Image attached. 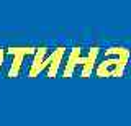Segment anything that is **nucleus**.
Instances as JSON below:
<instances>
[{"instance_id": "obj_3", "label": "nucleus", "mask_w": 131, "mask_h": 126, "mask_svg": "<svg viewBox=\"0 0 131 126\" xmlns=\"http://www.w3.org/2000/svg\"><path fill=\"white\" fill-rule=\"evenodd\" d=\"M51 48L46 46V44H41V46L36 48V52L33 56V61L30 62V67H28V77L33 79V77H38L43 71H46L49 62H51Z\"/></svg>"}, {"instance_id": "obj_5", "label": "nucleus", "mask_w": 131, "mask_h": 126, "mask_svg": "<svg viewBox=\"0 0 131 126\" xmlns=\"http://www.w3.org/2000/svg\"><path fill=\"white\" fill-rule=\"evenodd\" d=\"M82 54H84V48H82L80 44H75V46L67 52V59H66V62L62 64V77L64 79H69V77L74 75L75 69L79 67Z\"/></svg>"}, {"instance_id": "obj_7", "label": "nucleus", "mask_w": 131, "mask_h": 126, "mask_svg": "<svg viewBox=\"0 0 131 126\" xmlns=\"http://www.w3.org/2000/svg\"><path fill=\"white\" fill-rule=\"evenodd\" d=\"M5 58H7V49L0 46V69H2V66H3V61H5Z\"/></svg>"}, {"instance_id": "obj_6", "label": "nucleus", "mask_w": 131, "mask_h": 126, "mask_svg": "<svg viewBox=\"0 0 131 126\" xmlns=\"http://www.w3.org/2000/svg\"><path fill=\"white\" fill-rule=\"evenodd\" d=\"M64 56H66V46H56L54 49L51 51V62L46 69V77L52 79V77L57 75L61 66H62V61H64Z\"/></svg>"}, {"instance_id": "obj_2", "label": "nucleus", "mask_w": 131, "mask_h": 126, "mask_svg": "<svg viewBox=\"0 0 131 126\" xmlns=\"http://www.w3.org/2000/svg\"><path fill=\"white\" fill-rule=\"evenodd\" d=\"M36 48L33 44H16V46H8L7 48V58H10V66L7 71V77L13 79L18 77L23 69V61L26 56H35Z\"/></svg>"}, {"instance_id": "obj_4", "label": "nucleus", "mask_w": 131, "mask_h": 126, "mask_svg": "<svg viewBox=\"0 0 131 126\" xmlns=\"http://www.w3.org/2000/svg\"><path fill=\"white\" fill-rule=\"evenodd\" d=\"M100 52H102L100 44H92V46L87 49V52L82 54L79 67H77L82 79H89V77L93 74L95 66H97V62H98V58H100Z\"/></svg>"}, {"instance_id": "obj_1", "label": "nucleus", "mask_w": 131, "mask_h": 126, "mask_svg": "<svg viewBox=\"0 0 131 126\" xmlns=\"http://www.w3.org/2000/svg\"><path fill=\"white\" fill-rule=\"evenodd\" d=\"M131 56V49L121 44H112V46L102 49L98 62L95 66L93 75L95 77H123Z\"/></svg>"}]
</instances>
